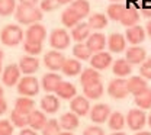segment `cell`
Returning <instances> with one entry per match:
<instances>
[{"mask_svg":"<svg viewBox=\"0 0 151 135\" xmlns=\"http://www.w3.org/2000/svg\"><path fill=\"white\" fill-rule=\"evenodd\" d=\"M42 18H44L42 10L32 4H20L19 3L15 10V19L18 20V23H22V25L29 26L32 23H38L39 20H42Z\"/></svg>","mask_w":151,"mask_h":135,"instance_id":"cell-1","label":"cell"},{"mask_svg":"<svg viewBox=\"0 0 151 135\" xmlns=\"http://www.w3.org/2000/svg\"><path fill=\"white\" fill-rule=\"evenodd\" d=\"M23 37H25L23 29L19 25H15V23H9V25L3 26L1 31H0V41L6 47L19 45L23 41Z\"/></svg>","mask_w":151,"mask_h":135,"instance_id":"cell-2","label":"cell"},{"mask_svg":"<svg viewBox=\"0 0 151 135\" xmlns=\"http://www.w3.org/2000/svg\"><path fill=\"white\" fill-rule=\"evenodd\" d=\"M18 86V93L20 96H37L39 92V81L37 80V77L34 76H25L19 80Z\"/></svg>","mask_w":151,"mask_h":135,"instance_id":"cell-3","label":"cell"},{"mask_svg":"<svg viewBox=\"0 0 151 135\" xmlns=\"http://www.w3.org/2000/svg\"><path fill=\"white\" fill-rule=\"evenodd\" d=\"M70 42H71L70 34L63 28H57L50 34V45L57 51H63V50L68 48Z\"/></svg>","mask_w":151,"mask_h":135,"instance_id":"cell-4","label":"cell"},{"mask_svg":"<svg viewBox=\"0 0 151 135\" xmlns=\"http://www.w3.org/2000/svg\"><path fill=\"white\" fill-rule=\"evenodd\" d=\"M108 93H109V96L116 99V100L125 99L129 95V92H128V80H125L122 77L113 78L112 81L109 83V86H108Z\"/></svg>","mask_w":151,"mask_h":135,"instance_id":"cell-5","label":"cell"},{"mask_svg":"<svg viewBox=\"0 0 151 135\" xmlns=\"http://www.w3.org/2000/svg\"><path fill=\"white\" fill-rule=\"evenodd\" d=\"M127 124L132 131H141L147 124V115L142 109H131L127 115Z\"/></svg>","mask_w":151,"mask_h":135,"instance_id":"cell-6","label":"cell"},{"mask_svg":"<svg viewBox=\"0 0 151 135\" xmlns=\"http://www.w3.org/2000/svg\"><path fill=\"white\" fill-rule=\"evenodd\" d=\"M20 68H19V64H9L6 65V68H3V73H1V81L4 86L7 87H13L16 86L20 80Z\"/></svg>","mask_w":151,"mask_h":135,"instance_id":"cell-7","label":"cell"},{"mask_svg":"<svg viewBox=\"0 0 151 135\" xmlns=\"http://www.w3.org/2000/svg\"><path fill=\"white\" fill-rule=\"evenodd\" d=\"M111 108L106 105V103H97L94 105L93 108L90 109V113L89 118L92 119V122H94L96 125H100V124H105L109 116H111Z\"/></svg>","mask_w":151,"mask_h":135,"instance_id":"cell-8","label":"cell"},{"mask_svg":"<svg viewBox=\"0 0 151 135\" xmlns=\"http://www.w3.org/2000/svg\"><path fill=\"white\" fill-rule=\"evenodd\" d=\"M45 39H47V29H45L44 25H41V23H32V25L28 26V29L25 32V41L42 44Z\"/></svg>","mask_w":151,"mask_h":135,"instance_id":"cell-9","label":"cell"},{"mask_svg":"<svg viewBox=\"0 0 151 135\" xmlns=\"http://www.w3.org/2000/svg\"><path fill=\"white\" fill-rule=\"evenodd\" d=\"M65 61V57L57 51V50H52V51H48L45 55H44V64L48 70L51 71H57V70H61L63 68V64Z\"/></svg>","mask_w":151,"mask_h":135,"instance_id":"cell-10","label":"cell"},{"mask_svg":"<svg viewBox=\"0 0 151 135\" xmlns=\"http://www.w3.org/2000/svg\"><path fill=\"white\" fill-rule=\"evenodd\" d=\"M70 109L77 116H86L90 113V102L86 96H76L70 102Z\"/></svg>","mask_w":151,"mask_h":135,"instance_id":"cell-11","label":"cell"},{"mask_svg":"<svg viewBox=\"0 0 151 135\" xmlns=\"http://www.w3.org/2000/svg\"><path fill=\"white\" fill-rule=\"evenodd\" d=\"M145 37H147V32H145V29L141 25H135V26H131V28H127L125 38L131 45L142 44L145 41Z\"/></svg>","mask_w":151,"mask_h":135,"instance_id":"cell-12","label":"cell"},{"mask_svg":"<svg viewBox=\"0 0 151 135\" xmlns=\"http://www.w3.org/2000/svg\"><path fill=\"white\" fill-rule=\"evenodd\" d=\"M125 60L131 65H141L147 60V51L144 48H141V47H129L127 50Z\"/></svg>","mask_w":151,"mask_h":135,"instance_id":"cell-13","label":"cell"},{"mask_svg":"<svg viewBox=\"0 0 151 135\" xmlns=\"http://www.w3.org/2000/svg\"><path fill=\"white\" fill-rule=\"evenodd\" d=\"M89 61H90V65L94 70H106L112 64V55H111V52L100 51V52L93 54Z\"/></svg>","mask_w":151,"mask_h":135,"instance_id":"cell-14","label":"cell"},{"mask_svg":"<svg viewBox=\"0 0 151 135\" xmlns=\"http://www.w3.org/2000/svg\"><path fill=\"white\" fill-rule=\"evenodd\" d=\"M106 44H108L106 37H105L103 34H100V32H93V34H90V37H89L87 41H86V45L89 47V50H90L93 54L103 51V50L106 48Z\"/></svg>","mask_w":151,"mask_h":135,"instance_id":"cell-15","label":"cell"},{"mask_svg":"<svg viewBox=\"0 0 151 135\" xmlns=\"http://www.w3.org/2000/svg\"><path fill=\"white\" fill-rule=\"evenodd\" d=\"M19 68L25 76H32L39 68V60L34 55H23L19 61Z\"/></svg>","mask_w":151,"mask_h":135,"instance_id":"cell-16","label":"cell"},{"mask_svg":"<svg viewBox=\"0 0 151 135\" xmlns=\"http://www.w3.org/2000/svg\"><path fill=\"white\" fill-rule=\"evenodd\" d=\"M61 81H63L61 76L57 74L55 71H51V73L44 74V77L41 80V84H42V89L47 93H55V90L58 89V86H60Z\"/></svg>","mask_w":151,"mask_h":135,"instance_id":"cell-17","label":"cell"},{"mask_svg":"<svg viewBox=\"0 0 151 135\" xmlns=\"http://www.w3.org/2000/svg\"><path fill=\"white\" fill-rule=\"evenodd\" d=\"M48 122L45 112L44 111H38L34 109L29 115H28V126L35 129V131H42V128L45 126V124Z\"/></svg>","mask_w":151,"mask_h":135,"instance_id":"cell-18","label":"cell"},{"mask_svg":"<svg viewBox=\"0 0 151 135\" xmlns=\"http://www.w3.org/2000/svg\"><path fill=\"white\" fill-rule=\"evenodd\" d=\"M41 109L48 113V115H54L60 111V97L55 95H47L41 99Z\"/></svg>","mask_w":151,"mask_h":135,"instance_id":"cell-19","label":"cell"},{"mask_svg":"<svg viewBox=\"0 0 151 135\" xmlns=\"http://www.w3.org/2000/svg\"><path fill=\"white\" fill-rule=\"evenodd\" d=\"M148 89V83L142 76H132L128 80V92L134 95V97L142 93L144 90Z\"/></svg>","mask_w":151,"mask_h":135,"instance_id":"cell-20","label":"cell"},{"mask_svg":"<svg viewBox=\"0 0 151 135\" xmlns=\"http://www.w3.org/2000/svg\"><path fill=\"white\" fill-rule=\"evenodd\" d=\"M92 34V28L89 26L87 22H80L77 23L74 28L71 29V38L74 39L76 42H84L87 41V38Z\"/></svg>","mask_w":151,"mask_h":135,"instance_id":"cell-21","label":"cell"},{"mask_svg":"<svg viewBox=\"0 0 151 135\" xmlns=\"http://www.w3.org/2000/svg\"><path fill=\"white\" fill-rule=\"evenodd\" d=\"M63 73L68 77H74L81 74L83 71V67H81V61L77 60V58H65L64 64H63Z\"/></svg>","mask_w":151,"mask_h":135,"instance_id":"cell-22","label":"cell"},{"mask_svg":"<svg viewBox=\"0 0 151 135\" xmlns=\"http://www.w3.org/2000/svg\"><path fill=\"white\" fill-rule=\"evenodd\" d=\"M127 47V38L121 34H111L108 38V48L111 52L119 54L122 51H125Z\"/></svg>","mask_w":151,"mask_h":135,"instance_id":"cell-23","label":"cell"},{"mask_svg":"<svg viewBox=\"0 0 151 135\" xmlns=\"http://www.w3.org/2000/svg\"><path fill=\"white\" fill-rule=\"evenodd\" d=\"M103 92H105V87H103V83L100 80L90 83L87 86H83V93L87 99H92V100H97L103 96Z\"/></svg>","mask_w":151,"mask_h":135,"instance_id":"cell-24","label":"cell"},{"mask_svg":"<svg viewBox=\"0 0 151 135\" xmlns=\"http://www.w3.org/2000/svg\"><path fill=\"white\" fill-rule=\"evenodd\" d=\"M60 125H61V128L64 131H70L71 132V131L78 128L80 119H78V116L76 115L74 112H67V113H64L60 118Z\"/></svg>","mask_w":151,"mask_h":135,"instance_id":"cell-25","label":"cell"},{"mask_svg":"<svg viewBox=\"0 0 151 135\" xmlns=\"http://www.w3.org/2000/svg\"><path fill=\"white\" fill-rule=\"evenodd\" d=\"M55 95L60 99H64V100H71L73 97L77 96V89H76L74 84L68 83V81H61L58 89L55 90Z\"/></svg>","mask_w":151,"mask_h":135,"instance_id":"cell-26","label":"cell"},{"mask_svg":"<svg viewBox=\"0 0 151 135\" xmlns=\"http://www.w3.org/2000/svg\"><path fill=\"white\" fill-rule=\"evenodd\" d=\"M139 22V13H138V9L137 7H129L127 6L125 7V12L121 18V23L127 28H131V26H135L138 25Z\"/></svg>","mask_w":151,"mask_h":135,"instance_id":"cell-27","label":"cell"},{"mask_svg":"<svg viewBox=\"0 0 151 135\" xmlns=\"http://www.w3.org/2000/svg\"><path fill=\"white\" fill-rule=\"evenodd\" d=\"M112 73L116 77H127L132 73V65L125 60V58H119L113 62L112 65Z\"/></svg>","mask_w":151,"mask_h":135,"instance_id":"cell-28","label":"cell"},{"mask_svg":"<svg viewBox=\"0 0 151 135\" xmlns=\"http://www.w3.org/2000/svg\"><path fill=\"white\" fill-rule=\"evenodd\" d=\"M61 22H63V25H64L65 28L73 29L77 23L81 22V18L77 15V12L70 6V7H67V9L63 12V15H61Z\"/></svg>","mask_w":151,"mask_h":135,"instance_id":"cell-29","label":"cell"},{"mask_svg":"<svg viewBox=\"0 0 151 135\" xmlns=\"http://www.w3.org/2000/svg\"><path fill=\"white\" fill-rule=\"evenodd\" d=\"M15 109L22 112V113H25V115H29L35 109V102L28 96H20L15 102Z\"/></svg>","mask_w":151,"mask_h":135,"instance_id":"cell-30","label":"cell"},{"mask_svg":"<svg viewBox=\"0 0 151 135\" xmlns=\"http://www.w3.org/2000/svg\"><path fill=\"white\" fill-rule=\"evenodd\" d=\"M73 55L80 61H89L93 55V52L89 50L86 42H76V45L73 47Z\"/></svg>","mask_w":151,"mask_h":135,"instance_id":"cell-31","label":"cell"},{"mask_svg":"<svg viewBox=\"0 0 151 135\" xmlns=\"http://www.w3.org/2000/svg\"><path fill=\"white\" fill-rule=\"evenodd\" d=\"M108 19L109 18L105 13H93V15H90L87 23L92 28V31H100L108 26Z\"/></svg>","mask_w":151,"mask_h":135,"instance_id":"cell-32","label":"cell"},{"mask_svg":"<svg viewBox=\"0 0 151 135\" xmlns=\"http://www.w3.org/2000/svg\"><path fill=\"white\" fill-rule=\"evenodd\" d=\"M125 124H127V118L122 115L119 111L112 112L111 116H109V119H108V125H109V128L112 131H122Z\"/></svg>","mask_w":151,"mask_h":135,"instance_id":"cell-33","label":"cell"},{"mask_svg":"<svg viewBox=\"0 0 151 135\" xmlns=\"http://www.w3.org/2000/svg\"><path fill=\"white\" fill-rule=\"evenodd\" d=\"M125 4L124 3H111L106 9V16L111 20H115V22H121V18L125 12Z\"/></svg>","mask_w":151,"mask_h":135,"instance_id":"cell-34","label":"cell"},{"mask_svg":"<svg viewBox=\"0 0 151 135\" xmlns=\"http://www.w3.org/2000/svg\"><path fill=\"white\" fill-rule=\"evenodd\" d=\"M97 80H100V73H99V70H94L93 67L84 68L81 71V74H80V83H81V86H87V84L94 83Z\"/></svg>","mask_w":151,"mask_h":135,"instance_id":"cell-35","label":"cell"},{"mask_svg":"<svg viewBox=\"0 0 151 135\" xmlns=\"http://www.w3.org/2000/svg\"><path fill=\"white\" fill-rule=\"evenodd\" d=\"M71 7L77 12V15L81 18V20L87 18L89 13H90V3L87 0H74L71 3Z\"/></svg>","mask_w":151,"mask_h":135,"instance_id":"cell-36","label":"cell"},{"mask_svg":"<svg viewBox=\"0 0 151 135\" xmlns=\"http://www.w3.org/2000/svg\"><path fill=\"white\" fill-rule=\"evenodd\" d=\"M135 105L145 111V109H151V89L148 87L147 90H144L142 93H139L138 96H135Z\"/></svg>","mask_w":151,"mask_h":135,"instance_id":"cell-37","label":"cell"},{"mask_svg":"<svg viewBox=\"0 0 151 135\" xmlns=\"http://www.w3.org/2000/svg\"><path fill=\"white\" fill-rule=\"evenodd\" d=\"M16 7H18L16 0H0V16L13 15Z\"/></svg>","mask_w":151,"mask_h":135,"instance_id":"cell-38","label":"cell"},{"mask_svg":"<svg viewBox=\"0 0 151 135\" xmlns=\"http://www.w3.org/2000/svg\"><path fill=\"white\" fill-rule=\"evenodd\" d=\"M10 121H12V124H13L15 126H18V128H26V126H28V115L19 112L16 109L12 111Z\"/></svg>","mask_w":151,"mask_h":135,"instance_id":"cell-39","label":"cell"},{"mask_svg":"<svg viewBox=\"0 0 151 135\" xmlns=\"http://www.w3.org/2000/svg\"><path fill=\"white\" fill-rule=\"evenodd\" d=\"M60 132H61V125L60 121L57 119H48V122L42 128V135H58Z\"/></svg>","mask_w":151,"mask_h":135,"instance_id":"cell-40","label":"cell"},{"mask_svg":"<svg viewBox=\"0 0 151 135\" xmlns=\"http://www.w3.org/2000/svg\"><path fill=\"white\" fill-rule=\"evenodd\" d=\"M23 51L26 52V55H34V57H37L38 54L42 52V44L25 41V42H23Z\"/></svg>","mask_w":151,"mask_h":135,"instance_id":"cell-41","label":"cell"},{"mask_svg":"<svg viewBox=\"0 0 151 135\" xmlns=\"http://www.w3.org/2000/svg\"><path fill=\"white\" fill-rule=\"evenodd\" d=\"M60 7V3L57 0H41L39 9L42 12H54Z\"/></svg>","mask_w":151,"mask_h":135,"instance_id":"cell-42","label":"cell"},{"mask_svg":"<svg viewBox=\"0 0 151 135\" xmlns=\"http://www.w3.org/2000/svg\"><path fill=\"white\" fill-rule=\"evenodd\" d=\"M13 126L15 125L12 124V121L0 119V135H13Z\"/></svg>","mask_w":151,"mask_h":135,"instance_id":"cell-43","label":"cell"},{"mask_svg":"<svg viewBox=\"0 0 151 135\" xmlns=\"http://www.w3.org/2000/svg\"><path fill=\"white\" fill-rule=\"evenodd\" d=\"M139 76L145 78V80H151V58H147L141 67H139Z\"/></svg>","mask_w":151,"mask_h":135,"instance_id":"cell-44","label":"cell"},{"mask_svg":"<svg viewBox=\"0 0 151 135\" xmlns=\"http://www.w3.org/2000/svg\"><path fill=\"white\" fill-rule=\"evenodd\" d=\"M83 135H105V131H103L100 126L93 125V126H87V128L84 129Z\"/></svg>","mask_w":151,"mask_h":135,"instance_id":"cell-45","label":"cell"},{"mask_svg":"<svg viewBox=\"0 0 151 135\" xmlns=\"http://www.w3.org/2000/svg\"><path fill=\"white\" fill-rule=\"evenodd\" d=\"M19 135H38V132L35 129H32V128H22Z\"/></svg>","mask_w":151,"mask_h":135,"instance_id":"cell-46","label":"cell"},{"mask_svg":"<svg viewBox=\"0 0 151 135\" xmlns=\"http://www.w3.org/2000/svg\"><path fill=\"white\" fill-rule=\"evenodd\" d=\"M6 111H7V102L3 97H0V116L3 115Z\"/></svg>","mask_w":151,"mask_h":135,"instance_id":"cell-47","label":"cell"},{"mask_svg":"<svg viewBox=\"0 0 151 135\" xmlns=\"http://www.w3.org/2000/svg\"><path fill=\"white\" fill-rule=\"evenodd\" d=\"M151 7V0H141L139 1V9H147Z\"/></svg>","mask_w":151,"mask_h":135,"instance_id":"cell-48","label":"cell"},{"mask_svg":"<svg viewBox=\"0 0 151 135\" xmlns=\"http://www.w3.org/2000/svg\"><path fill=\"white\" fill-rule=\"evenodd\" d=\"M141 12H142V16H144V18H148V19H151V7L141 9Z\"/></svg>","mask_w":151,"mask_h":135,"instance_id":"cell-49","label":"cell"},{"mask_svg":"<svg viewBox=\"0 0 151 135\" xmlns=\"http://www.w3.org/2000/svg\"><path fill=\"white\" fill-rule=\"evenodd\" d=\"M20 4H32V6H37L38 0H19Z\"/></svg>","mask_w":151,"mask_h":135,"instance_id":"cell-50","label":"cell"},{"mask_svg":"<svg viewBox=\"0 0 151 135\" xmlns=\"http://www.w3.org/2000/svg\"><path fill=\"white\" fill-rule=\"evenodd\" d=\"M145 32H147V35H148V38L151 39V19L147 22V26H145Z\"/></svg>","mask_w":151,"mask_h":135,"instance_id":"cell-51","label":"cell"},{"mask_svg":"<svg viewBox=\"0 0 151 135\" xmlns=\"http://www.w3.org/2000/svg\"><path fill=\"white\" fill-rule=\"evenodd\" d=\"M58 3H60V6H63V4H68V3H73L74 0H57Z\"/></svg>","mask_w":151,"mask_h":135,"instance_id":"cell-52","label":"cell"},{"mask_svg":"<svg viewBox=\"0 0 151 135\" xmlns=\"http://www.w3.org/2000/svg\"><path fill=\"white\" fill-rule=\"evenodd\" d=\"M135 135H151V132L150 131H142V129H141V131H138Z\"/></svg>","mask_w":151,"mask_h":135,"instance_id":"cell-53","label":"cell"},{"mask_svg":"<svg viewBox=\"0 0 151 135\" xmlns=\"http://www.w3.org/2000/svg\"><path fill=\"white\" fill-rule=\"evenodd\" d=\"M111 135H127L125 132H122V131H115L113 134H111Z\"/></svg>","mask_w":151,"mask_h":135,"instance_id":"cell-54","label":"cell"},{"mask_svg":"<svg viewBox=\"0 0 151 135\" xmlns=\"http://www.w3.org/2000/svg\"><path fill=\"white\" fill-rule=\"evenodd\" d=\"M58 135H73V134H71L70 131H64V132H60Z\"/></svg>","mask_w":151,"mask_h":135,"instance_id":"cell-55","label":"cell"},{"mask_svg":"<svg viewBox=\"0 0 151 135\" xmlns=\"http://www.w3.org/2000/svg\"><path fill=\"white\" fill-rule=\"evenodd\" d=\"M147 122H148V125H150V128H151V113L147 116Z\"/></svg>","mask_w":151,"mask_h":135,"instance_id":"cell-56","label":"cell"},{"mask_svg":"<svg viewBox=\"0 0 151 135\" xmlns=\"http://www.w3.org/2000/svg\"><path fill=\"white\" fill-rule=\"evenodd\" d=\"M3 95H4V92H3V87L0 86V97H3Z\"/></svg>","mask_w":151,"mask_h":135,"instance_id":"cell-57","label":"cell"},{"mask_svg":"<svg viewBox=\"0 0 151 135\" xmlns=\"http://www.w3.org/2000/svg\"><path fill=\"white\" fill-rule=\"evenodd\" d=\"M3 57H4V54H3V51L0 50V61H3Z\"/></svg>","mask_w":151,"mask_h":135,"instance_id":"cell-58","label":"cell"},{"mask_svg":"<svg viewBox=\"0 0 151 135\" xmlns=\"http://www.w3.org/2000/svg\"><path fill=\"white\" fill-rule=\"evenodd\" d=\"M112 3H122V1H125V0H111Z\"/></svg>","mask_w":151,"mask_h":135,"instance_id":"cell-59","label":"cell"},{"mask_svg":"<svg viewBox=\"0 0 151 135\" xmlns=\"http://www.w3.org/2000/svg\"><path fill=\"white\" fill-rule=\"evenodd\" d=\"M3 73V67H1V61H0V74Z\"/></svg>","mask_w":151,"mask_h":135,"instance_id":"cell-60","label":"cell"}]
</instances>
